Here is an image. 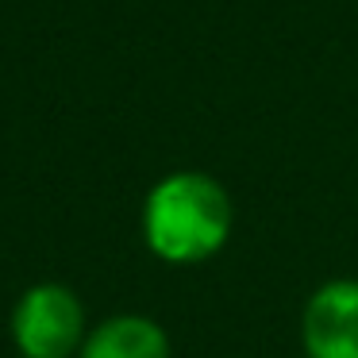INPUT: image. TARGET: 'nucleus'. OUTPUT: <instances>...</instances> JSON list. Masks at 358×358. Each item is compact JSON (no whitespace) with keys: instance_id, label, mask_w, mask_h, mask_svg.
Masks as SVG:
<instances>
[{"instance_id":"1","label":"nucleus","mask_w":358,"mask_h":358,"mask_svg":"<svg viewBox=\"0 0 358 358\" xmlns=\"http://www.w3.org/2000/svg\"><path fill=\"white\" fill-rule=\"evenodd\" d=\"M235 208L216 178L181 170L162 178L143 204V239L170 266H196L220 255L231 235Z\"/></svg>"},{"instance_id":"2","label":"nucleus","mask_w":358,"mask_h":358,"mask_svg":"<svg viewBox=\"0 0 358 358\" xmlns=\"http://www.w3.org/2000/svg\"><path fill=\"white\" fill-rule=\"evenodd\" d=\"M85 335V304L62 281L24 289L12 308V343L24 358H73L81 355Z\"/></svg>"},{"instance_id":"3","label":"nucleus","mask_w":358,"mask_h":358,"mask_svg":"<svg viewBox=\"0 0 358 358\" xmlns=\"http://www.w3.org/2000/svg\"><path fill=\"white\" fill-rule=\"evenodd\" d=\"M301 343L308 358H358V281H327L308 296Z\"/></svg>"},{"instance_id":"4","label":"nucleus","mask_w":358,"mask_h":358,"mask_svg":"<svg viewBox=\"0 0 358 358\" xmlns=\"http://www.w3.org/2000/svg\"><path fill=\"white\" fill-rule=\"evenodd\" d=\"M78 358H173V350L162 324L139 312H124L89 327Z\"/></svg>"}]
</instances>
